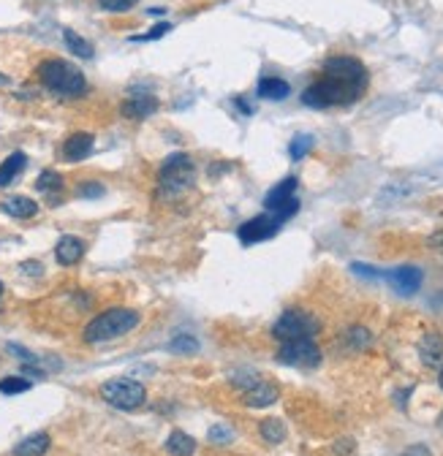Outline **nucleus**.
<instances>
[{"instance_id":"obj_1","label":"nucleus","mask_w":443,"mask_h":456,"mask_svg":"<svg viewBox=\"0 0 443 456\" xmlns=\"http://www.w3.org/2000/svg\"><path fill=\"white\" fill-rule=\"evenodd\" d=\"M370 85L365 63L351 55H332L321 65L319 79L302 92V104L310 109H332L356 104Z\"/></svg>"},{"instance_id":"obj_2","label":"nucleus","mask_w":443,"mask_h":456,"mask_svg":"<svg viewBox=\"0 0 443 456\" xmlns=\"http://www.w3.org/2000/svg\"><path fill=\"white\" fill-rule=\"evenodd\" d=\"M139 323H142V315H139L137 310H131V307H112V310H104L95 318L87 320L82 337L90 345L112 342V340H120V337L131 335Z\"/></svg>"},{"instance_id":"obj_3","label":"nucleus","mask_w":443,"mask_h":456,"mask_svg":"<svg viewBox=\"0 0 443 456\" xmlns=\"http://www.w3.org/2000/svg\"><path fill=\"white\" fill-rule=\"evenodd\" d=\"M38 82L44 85L52 95H60V98H79L87 92V79L79 71L74 63L68 60H58V58H49L36 68Z\"/></svg>"},{"instance_id":"obj_4","label":"nucleus","mask_w":443,"mask_h":456,"mask_svg":"<svg viewBox=\"0 0 443 456\" xmlns=\"http://www.w3.org/2000/svg\"><path fill=\"white\" fill-rule=\"evenodd\" d=\"M196 177V163L188 152H171L164 158V163L158 168V190L166 198L183 196L185 190L193 185Z\"/></svg>"},{"instance_id":"obj_5","label":"nucleus","mask_w":443,"mask_h":456,"mask_svg":"<svg viewBox=\"0 0 443 456\" xmlns=\"http://www.w3.org/2000/svg\"><path fill=\"white\" fill-rule=\"evenodd\" d=\"M101 399L117 411H139L147 402V389L134 378H112L101 383Z\"/></svg>"},{"instance_id":"obj_6","label":"nucleus","mask_w":443,"mask_h":456,"mask_svg":"<svg viewBox=\"0 0 443 456\" xmlns=\"http://www.w3.org/2000/svg\"><path fill=\"white\" fill-rule=\"evenodd\" d=\"M321 332V320L310 315L305 310H286L272 326V337L277 342H289V340H302V337H313Z\"/></svg>"},{"instance_id":"obj_7","label":"nucleus","mask_w":443,"mask_h":456,"mask_svg":"<svg viewBox=\"0 0 443 456\" xmlns=\"http://www.w3.org/2000/svg\"><path fill=\"white\" fill-rule=\"evenodd\" d=\"M277 362L289 367H302V369H313L321 364V348L316 345V340L302 337V340H289L280 342L277 350Z\"/></svg>"},{"instance_id":"obj_8","label":"nucleus","mask_w":443,"mask_h":456,"mask_svg":"<svg viewBox=\"0 0 443 456\" xmlns=\"http://www.w3.org/2000/svg\"><path fill=\"white\" fill-rule=\"evenodd\" d=\"M280 228H283V220H280L275 212H261L256 215V217H250V220H245L242 226L237 228V239H240L245 247H250V244L272 239Z\"/></svg>"},{"instance_id":"obj_9","label":"nucleus","mask_w":443,"mask_h":456,"mask_svg":"<svg viewBox=\"0 0 443 456\" xmlns=\"http://www.w3.org/2000/svg\"><path fill=\"white\" fill-rule=\"evenodd\" d=\"M386 280H389V286L397 291L400 296H413L416 291L422 288V283H425V272L419 266L405 264V266L392 269V272L386 274Z\"/></svg>"},{"instance_id":"obj_10","label":"nucleus","mask_w":443,"mask_h":456,"mask_svg":"<svg viewBox=\"0 0 443 456\" xmlns=\"http://www.w3.org/2000/svg\"><path fill=\"white\" fill-rule=\"evenodd\" d=\"M158 107L161 104H158L155 95H131V98H125L120 104V114L131 122H142L147 120V117H153Z\"/></svg>"},{"instance_id":"obj_11","label":"nucleus","mask_w":443,"mask_h":456,"mask_svg":"<svg viewBox=\"0 0 443 456\" xmlns=\"http://www.w3.org/2000/svg\"><path fill=\"white\" fill-rule=\"evenodd\" d=\"M280 391H277L275 383H269V380H256L247 391H242V405L245 408H269V405H275Z\"/></svg>"},{"instance_id":"obj_12","label":"nucleus","mask_w":443,"mask_h":456,"mask_svg":"<svg viewBox=\"0 0 443 456\" xmlns=\"http://www.w3.org/2000/svg\"><path fill=\"white\" fill-rule=\"evenodd\" d=\"M92 147H95V139H92V134L79 131V134H71V136L63 141V158H65L68 163H79V161L90 158Z\"/></svg>"},{"instance_id":"obj_13","label":"nucleus","mask_w":443,"mask_h":456,"mask_svg":"<svg viewBox=\"0 0 443 456\" xmlns=\"http://www.w3.org/2000/svg\"><path fill=\"white\" fill-rule=\"evenodd\" d=\"M419 359L422 364L435 369L443 367V337L438 332H427V335L419 340Z\"/></svg>"},{"instance_id":"obj_14","label":"nucleus","mask_w":443,"mask_h":456,"mask_svg":"<svg viewBox=\"0 0 443 456\" xmlns=\"http://www.w3.org/2000/svg\"><path fill=\"white\" fill-rule=\"evenodd\" d=\"M82 256H85V242H82L79 237L65 234V237H60L58 244H55V259H58L60 266H74V264L82 261Z\"/></svg>"},{"instance_id":"obj_15","label":"nucleus","mask_w":443,"mask_h":456,"mask_svg":"<svg viewBox=\"0 0 443 456\" xmlns=\"http://www.w3.org/2000/svg\"><path fill=\"white\" fill-rule=\"evenodd\" d=\"M297 185H299L297 177H286L283 183H277L275 188L264 196V212H275L283 204H289L291 198L297 196Z\"/></svg>"},{"instance_id":"obj_16","label":"nucleus","mask_w":443,"mask_h":456,"mask_svg":"<svg viewBox=\"0 0 443 456\" xmlns=\"http://www.w3.org/2000/svg\"><path fill=\"white\" fill-rule=\"evenodd\" d=\"M256 95L264 101H286L291 95V85L280 76H264V79H259Z\"/></svg>"},{"instance_id":"obj_17","label":"nucleus","mask_w":443,"mask_h":456,"mask_svg":"<svg viewBox=\"0 0 443 456\" xmlns=\"http://www.w3.org/2000/svg\"><path fill=\"white\" fill-rule=\"evenodd\" d=\"M0 210L6 215H11L16 220H28L38 212V204L31 196H6L0 201Z\"/></svg>"},{"instance_id":"obj_18","label":"nucleus","mask_w":443,"mask_h":456,"mask_svg":"<svg viewBox=\"0 0 443 456\" xmlns=\"http://www.w3.org/2000/svg\"><path fill=\"white\" fill-rule=\"evenodd\" d=\"M52 445V438L46 432H33L25 440H19L14 445V456H44Z\"/></svg>"},{"instance_id":"obj_19","label":"nucleus","mask_w":443,"mask_h":456,"mask_svg":"<svg viewBox=\"0 0 443 456\" xmlns=\"http://www.w3.org/2000/svg\"><path fill=\"white\" fill-rule=\"evenodd\" d=\"M25 166H28V155H25V152H11V155L0 163V188H9V185L22 174Z\"/></svg>"},{"instance_id":"obj_20","label":"nucleus","mask_w":443,"mask_h":456,"mask_svg":"<svg viewBox=\"0 0 443 456\" xmlns=\"http://www.w3.org/2000/svg\"><path fill=\"white\" fill-rule=\"evenodd\" d=\"M166 451L171 456H193V451H196V440H193L191 435L180 432V429H174V432L166 438Z\"/></svg>"},{"instance_id":"obj_21","label":"nucleus","mask_w":443,"mask_h":456,"mask_svg":"<svg viewBox=\"0 0 443 456\" xmlns=\"http://www.w3.org/2000/svg\"><path fill=\"white\" fill-rule=\"evenodd\" d=\"M63 41H65V46H68V52H71V55H77V58H82V60H90L92 55H95V46L74 31H63Z\"/></svg>"},{"instance_id":"obj_22","label":"nucleus","mask_w":443,"mask_h":456,"mask_svg":"<svg viewBox=\"0 0 443 456\" xmlns=\"http://www.w3.org/2000/svg\"><path fill=\"white\" fill-rule=\"evenodd\" d=\"M259 432H261V440L269 443V445H277V443L286 440V424H283L280 418H267V421H261Z\"/></svg>"},{"instance_id":"obj_23","label":"nucleus","mask_w":443,"mask_h":456,"mask_svg":"<svg viewBox=\"0 0 443 456\" xmlns=\"http://www.w3.org/2000/svg\"><path fill=\"white\" fill-rule=\"evenodd\" d=\"M199 340L193 335H177L169 340L166 350L169 353H177V356H193V353H199Z\"/></svg>"},{"instance_id":"obj_24","label":"nucleus","mask_w":443,"mask_h":456,"mask_svg":"<svg viewBox=\"0 0 443 456\" xmlns=\"http://www.w3.org/2000/svg\"><path fill=\"white\" fill-rule=\"evenodd\" d=\"M36 190L38 193H60L63 190V174L60 171H55V168H46L38 174V180H36Z\"/></svg>"},{"instance_id":"obj_25","label":"nucleus","mask_w":443,"mask_h":456,"mask_svg":"<svg viewBox=\"0 0 443 456\" xmlns=\"http://www.w3.org/2000/svg\"><path fill=\"white\" fill-rule=\"evenodd\" d=\"M33 389V380H28L25 375H6L0 378V394L6 396H16V394H25Z\"/></svg>"},{"instance_id":"obj_26","label":"nucleus","mask_w":443,"mask_h":456,"mask_svg":"<svg viewBox=\"0 0 443 456\" xmlns=\"http://www.w3.org/2000/svg\"><path fill=\"white\" fill-rule=\"evenodd\" d=\"M310 150H313V136H310V134H299V136L291 139V144H289L291 161H302Z\"/></svg>"},{"instance_id":"obj_27","label":"nucleus","mask_w":443,"mask_h":456,"mask_svg":"<svg viewBox=\"0 0 443 456\" xmlns=\"http://www.w3.org/2000/svg\"><path fill=\"white\" fill-rule=\"evenodd\" d=\"M346 342L356 350H365L370 348V342H373V335L367 332L365 326H351L348 332H346Z\"/></svg>"},{"instance_id":"obj_28","label":"nucleus","mask_w":443,"mask_h":456,"mask_svg":"<svg viewBox=\"0 0 443 456\" xmlns=\"http://www.w3.org/2000/svg\"><path fill=\"white\" fill-rule=\"evenodd\" d=\"M166 33H171V25H169V22H158V25H153L144 36H131V41H134V44H142V41H158V38H164Z\"/></svg>"},{"instance_id":"obj_29","label":"nucleus","mask_w":443,"mask_h":456,"mask_svg":"<svg viewBox=\"0 0 443 456\" xmlns=\"http://www.w3.org/2000/svg\"><path fill=\"white\" fill-rule=\"evenodd\" d=\"M207 438H210V443H215V445H226V443L234 440V432H231V426H226V424H215V426H210Z\"/></svg>"},{"instance_id":"obj_30","label":"nucleus","mask_w":443,"mask_h":456,"mask_svg":"<svg viewBox=\"0 0 443 456\" xmlns=\"http://www.w3.org/2000/svg\"><path fill=\"white\" fill-rule=\"evenodd\" d=\"M139 0H98V6L109 11V14H125V11H131L134 6H137Z\"/></svg>"},{"instance_id":"obj_31","label":"nucleus","mask_w":443,"mask_h":456,"mask_svg":"<svg viewBox=\"0 0 443 456\" xmlns=\"http://www.w3.org/2000/svg\"><path fill=\"white\" fill-rule=\"evenodd\" d=\"M107 193V188L101 183H95V180H87V183H79L77 188V196L79 198H101Z\"/></svg>"},{"instance_id":"obj_32","label":"nucleus","mask_w":443,"mask_h":456,"mask_svg":"<svg viewBox=\"0 0 443 456\" xmlns=\"http://www.w3.org/2000/svg\"><path fill=\"white\" fill-rule=\"evenodd\" d=\"M6 350H9L11 356H19V362H22V364H41V359H36L31 350L22 348V345H16V342H9Z\"/></svg>"},{"instance_id":"obj_33","label":"nucleus","mask_w":443,"mask_h":456,"mask_svg":"<svg viewBox=\"0 0 443 456\" xmlns=\"http://www.w3.org/2000/svg\"><path fill=\"white\" fill-rule=\"evenodd\" d=\"M351 272L362 274V277H370V280H378L381 272L375 269V266H367V264H351Z\"/></svg>"},{"instance_id":"obj_34","label":"nucleus","mask_w":443,"mask_h":456,"mask_svg":"<svg viewBox=\"0 0 443 456\" xmlns=\"http://www.w3.org/2000/svg\"><path fill=\"white\" fill-rule=\"evenodd\" d=\"M335 456H348V454H353V440L351 438H343V440H337L335 443Z\"/></svg>"},{"instance_id":"obj_35","label":"nucleus","mask_w":443,"mask_h":456,"mask_svg":"<svg viewBox=\"0 0 443 456\" xmlns=\"http://www.w3.org/2000/svg\"><path fill=\"white\" fill-rule=\"evenodd\" d=\"M400 456H432V451H429L427 445H422V443H416V445H411V448H405Z\"/></svg>"},{"instance_id":"obj_36","label":"nucleus","mask_w":443,"mask_h":456,"mask_svg":"<svg viewBox=\"0 0 443 456\" xmlns=\"http://www.w3.org/2000/svg\"><path fill=\"white\" fill-rule=\"evenodd\" d=\"M427 244H429V247H432V250H435V253H438V256H441V259H443V228H441V231H435V234L429 237Z\"/></svg>"},{"instance_id":"obj_37","label":"nucleus","mask_w":443,"mask_h":456,"mask_svg":"<svg viewBox=\"0 0 443 456\" xmlns=\"http://www.w3.org/2000/svg\"><path fill=\"white\" fill-rule=\"evenodd\" d=\"M234 107L240 109V112H242L245 117H250V114H253V107H250V104H247V101H245L242 95H237V98H234Z\"/></svg>"},{"instance_id":"obj_38","label":"nucleus","mask_w":443,"mask_h":456,"mask_svg":"<svg viewBox=\"0 0 443 456\" xmlns=\"http://www.w3.org/2000/svg\"><path fill=\"white\" fill-rule=\"evenodd\" d=\"M22 269H25L28 274H41V272H44V266H41L38 261H25V264H22Z\"/></svg>"},{"instance_id":"obj_39","label":"nucleus","mask_w":443,"mask_h":456,"mask_svg":"<svg viewBox=\"0 0 443 456\" xmlns=\"http://www.w3.org/2000/svg\"><path fill=\"white\" fill-rule=\"evenodd\" d=\"M3 85H9V76H3V74H0V87H3Z\"/></svg>"},{"instance_id":"obj_40","label":"nucleus","mask_w":443,"mask_h":456,"mask_svg":"<svg viewBox=\"0 0 443 456\" xmlns=\"http://www.w3.org/2000/svg\"><path fill=\"white\" fill-rule=\"evenodd\" d=\"M438 386L443 389V367H441V375H438Z\"/></svg>"},{"instance_id":"obj_41","label":"nucleus","mask_w":443,"mask_h":456,"mask_svg":"<svg viewBox=\"0 0 443 456\" xmlns=\"http://www.w3.org/2000/svg\"><path fill=\"white\" fill-rule=\"evenodd\" d=\"M3 293H6V288H3V283H0V296H3Z\"/></svg>"},{"instance_id":"obj_42","label":"nucleus","mask_w":443,"mask_h":456,"mask_svg":"<svg viewBox=\"0 0 443 456\" xmlns=\"http://www.w3.org/2000/svg\"><path fill=\"white\" fill-rule=\"evenodd\" d=\"M441 426H443V416H441Z\"/></svg>"}]
</instances>
